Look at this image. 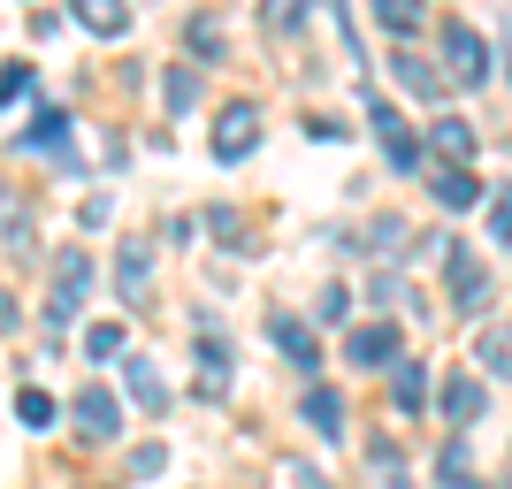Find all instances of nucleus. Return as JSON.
I'll use <instances>...</instances> for the list:
<instances>
[{
	"instance_id": "nucleus-7",
	"label": "nucleus",
	"mask_w": 512,
	"mask_h": 489,
	"mask_svg": "<svg viewBox=\"0 0 512 489\" xmlns=\"http://www.w3.org/2000/svg\"><path fill=\"white\" fill-rule=\"evenodd\" d=\"M115 291H123V306L153 298V245H115Z\"/></svg>"
},
{
	"instance_id": "nucleus-22",
	"label": "nucleus",
	"mask_w": 512,
	"mask_h": 489,
	"mask_svg": "<svg viewBox=\"0 0 512 489\" xmlns=\"http://www.w3.org/2000/svg\"><path fill=\"white\" fill-rule=\"evenodd\" d=\"M16 146H54V153H62V146H69V115H62V107H46L39 123L16 138Z\"/></svg>"
},
{
	"instance_id": "nucleus-24",
	"label": "nucleus",
	"mask_w": 512,
	"mask_h": 489,
	"mask_svg": "<svg viewBox=\"0 0 512 489\" xmlns=\"http://www.w3.org/2000/svg\"><path fill=\"white\" fill-rule=\"evenodd\" d=\"M161 100H169V115H184V107L199 100V69H169V77H161Z\"/></svg>"
},
{
	"instance_id": "nucleus-23",
	"label": "nucleus",
	"mask_w": 512,
	"mask_h": 489,
	"mask_svg": "<svg viewBox=\"0 0 512 489\" xmlns=\"http://www.w3.org/2000/svg\"><path fill=\"white\" fill-rule=\"evenodd\" d=\"M375 23L398 31V39H413V31H421V0H375Z\"/></svg>"
},
{
	"instance_id": "nucleus-26",
	"label": "nucleus",
	"mask_w": 512,
	"mask_h": 489,
	"mask_svg": "<svg viewBox=\"0 0 512 489\" xmlns=\"http://www.w3.org/2000/svg\"><path fill=\"white\" fill-rule=\"evenodd\" d=\"M16 421L23 428H46V421H54V398H46V390H23V398H16Z\"/></svg>"
},
{
	"instance_id": "nucleus-19",
	"label": "nucleus",
	"mask_w": 512,
	"mask_h": 489,
	"mask_svg": "<svg viewBox=\"0 0 512 489\" xmlns=\"http://www.w3.org/2000/svg\"><path fill=\"white\" fill-rule=\"evenodd\" d=\"M428 146L444 153V161H474V130H467V123H459V115H444V123L428 130Z\"/></svg>"
},
{
	"instance_id": "nucleus-31",
	"label": "nucleus",
	"mask_w": 512,
	"mask_h": 489,
	"mask_svg": "<svg viewBox=\"0 0 512 489\" xmlns=\"http://www.w3.org/2000/svg\"><path fill=\"white\" fill-rule=\"evenodd\" d=\"M192 46H199V54H207V62H214V54H222V31H214V23L199 16V23H192Z\"/></svg>"
},
{
	"instance_id": "nucleus-12",
	"label": "nucleus",
	"mask_w": 512,
	"mask_h": 489,
	"mask_svg": "<svg viewBox=\"0 0 512 489\" xmlns=\"http://www.w3.org/2000/svg\"><path fill=\"white\" fill-rule=\"evenodd\" d=\"M123 383H130V398L146 405V413H169V383H161L153 360H123Z\"/></svg>"
},
{
	"instance_id": "nucleus-32",
	"label": "nucleus",
	"mask_w": 512,
	"mask_h": 489,
	"mask_svg": "<svg viewBox=\"0 0 512 489\" xmlns=\"http://www.w3.org/2000/svg\"><path fill=\"white\" fill-rule=\"evenodd\" d=\"M130 474H161V444H138V451H130Z\"/></svg>"
},
{
	"instance_id": "nucleus-13",
	"label": "nucleus",
	"mask_w": 512,
	"mask_h": 489,
	"mask_svg": "<svg viewBox=\"0 0 512 489\" xmlns=\"http://www.w3.org/2000/svg\"><path fill=\"white\" fill-rule=\"evenodd\" d=\"M199 367H207V375H199V390H207V398H222V390H230V344L214 337V329H199Z\"/></svg>"
},
{
	"instance_id": "nucleus-21",
	"label": "nucleus",
	"mask_w": 512,
	"mask_h": 489,
	"mask_svg": "<svg viewBox=\"0 0 512 489\" xmlns=\"http://www.w3.org/2000/svg\"><path fill=\"white\" fill-rule=\"evenodd\" d=\"M260 23H268V39H291L306 31V0H260Z\"/></svg>"
},
{
	"instance_id": "nucleus-29",
	"label": "nucleus",
	"mask_w": 512,
	"mask_h": 489,
	"mask_svg": "<svg viewBox=\"0 0 512 489\" xmlns=\"http://www.w3.org/2000/svg\"><path fill=\"white\" fill-rule=\"evenodd\" d=\"M23 92H31V69L8 62V69H0V100H23Z\"/></svg>"
},
{
	"instance_id": "nucleus-17",
	"label": "nucleus",
	"mask_w": 512,
	"mask_h": 489,
	"mask_svg": "<svg viewBox=\"0 0 512 489\" xmlns=\"http://www.w3.org/2000/svg\"><path fill=\"white\" fill-rule=\"evenodd\" d=\"M398 375H390V398H398V413H421L428 405V375H421V360H390Z\"/></svg>"
},
{
	"instance_id": "nucleus-11",
	"label": "nucleus",
	"mask_w": 512,
	"mask_h": 489,
	"mask_svg": "<svg viewBox=\"0 0 512 489\" xmlns=\"http://www.w3.org/2000/svg\"><path fill=\"white\" fill-rule=\"evenodd\" d=\"M268 337H276V352L291 367H321V352H314V329H299L291 314H268Z\"/></svg>"
},
{
	"instance_id": "nucleus-27",
	"label": "nucleus",
	"mask_w": 512,
	"mask_h": 489,
	"mask_svg": "<svg viewBox=\"0 0 512 489\" xmlns=\"http://www.w3.org/2000/svg\"><path fill=\"white\" fill-rule=\"evenodd\" d=\"M490 245H512V184L490 199Z\"/></svg>"
},
{
	"instance_id": "nucleus-14",
	"label": "nucleus",
	"mask_w": 512,
	"mask_h": 489,
	"mask_svg": "<svg viewBox=\"0 0 512 489\" xmlns=\"http://www.w3.org/2000/svg\"><path fill=\"white\" fill-rule=\"evenodd\" d=\"M436 199H444V207H474V199H482V176H474L467 161H444V169H436Z\"/></svg>"
},
{
	"instance_id": "nucleus-20",
	"label": "nucleus",
	"mask_w": 512,
	"mask_h": 489,
	"mask_svg": "<svg viewBox=\"0 0 512 489\" xmlns=\"http://www.w3.org/2000/svg\"><path fill=\"white\" fill-rule=\"evenodd\" d=\"M390 69H398V85H406V92H421V100H436V92H444V69H428L421 54H398Z\"/></svg>"
},
{
	"instance_id": "nucleus-5",
	"label": "nucleus",
	"mask_w": 512,
	"mask_h": 489,
	"mask_svg": "<svg viewBox=\"0 0 512 489\" xmlns=\"http://www.w3.org/2000/svg\"><path fill=\"white\" fill-rule=\"evenodd\" d=\"M69 413H77V436H85V444H107V436L123 428V405H115V390H107V383H85Z\"/></svg>"
},
{
	"instance_id": "nucleus-4",
	"label": "nucleus",
	"mask_w": 512,
	"mask_h": 489,
	"mask_svg": "<svg viewBox=\"0 0 512 489\" xmlns=\"http://www.w3.org/2000/svg\"><path fill=\"white\" fill-rule=\"evenodd\" d=\"M253 146H260V107H253V100L222 107V123H214V161L230 169V161H245Z\"/></svg>"
},
{
	"instance_id": "nucleus-10",
	"label": "nucleus",
	"mask_w": 512,
	"mask_h": 489,
	"mask_svg": "<svg viewBox=\"0 0 512 489\" xmlns=\"http://www.w3.org/2000/svg\"><path fill=\"white\" fill-rule=\"evenodd\" d=\"M69 16L85 23L92 39H123V31H130V8H123V0H69Z\"/></svg>"
},
{
	"instance_id": "nucleus-1",
	"label": "nucleus",
	"mask_w": 512,
	"mask_h": 489,
	"mask_svg": "<svg viewBox=\"0 0 512 489\" xmlns=\"http://www.w3.org/2000/svg\"><path fill=\"white\" fill-rule=\"evenodd\" d=\"M85 291H92V253H85V245H69L62 268H54V291H46V329H62V321L85 314Z\"/></svg>"
},
{
	"instance_id": "nucleus-9",
	"label": "nucleus",
	"mask_w": 512,
	"mask_h": 489,
	"mask_svg": "<svg viewBox=\"0 0 512 489\" xmlns=\"http://www.w3.org/2000/svg\"><path fill=\"white\" fill-rule=\"evenodd\" d=\"M474 367H490V375L512 383V321H482L474 329Z\"/></svg>"
},
{
	"instance_id": "nucleus-33",
	"label": "nucleus",
	"mask_w": 512,
	"mask_h": 489,
	"mask_svg": "<svg viewBox=\"0 0 512 489\" xmlns=\"http://www.w3.org/2000/svg\"><path fill=\"white\" fill-rule=\"evenodd\" d=\"M207 230H214V237H230V245L245 237V230H237V214H230V207H214V214H207Z\"/></svg>"
},
{
	"instance_id": "nucleus-25",
	"label": "nucleus",
	"mask_w": 512,
	"mask_h": 489,
	"mask_svg": "<svg viewBox=\"0 0 512 489\" xmlns=\"http://www.w3.org/2000/svg\"><path fill=\"white\" fill-rule=\"evenodd\" d=\"M85 352H92V360H115V352H123V321H92V329H85Z\"/></svg>"
},
{
	"instance_id": "nucleus-8",
	"label": "nucleus",
	"mask_w": 512,
	"mask_h": 489,
	"mask_svg": "<svg viewBox=\"0 0 512 489\" xmlns=\"http://www.w3.org/2000/svg\"><path fill=\"white\" fill-rule=\"evenodd\" d=\"M344 360L352 367H390L398 360V329H390V321H360V329L344 337Z\"/></svg>"
},
{
	"instance_id": "nucleus-3",
	"label": "nucleus",
	"mask_w": 512,
	"mask_h": 489,
	"mask_svg": "<svg viewBox=\"0 0 512 489\" xmlns=\"http://www.w3.org/2000/svg\"><path fill=\"white\" fill-rule=\"evenodd\" d=\"M490 77V46L474 23H444V85H482Z\"/></svg>"
},
{
	"instance_id": "nucleus-2",
	"label": "nucleus",
	"mask_w": 512,
	"mask_h": 489,
	"mask_svg": "<svg viewBox=\"0 0 512 489\" xmlns=\"http://www.w3.org/2000/svg\"><path fill=\"white\" fill-rule=\"evenodd\" d=\"M436 245H444V283H451V306H459V314H482V298H490V276H482L474 245H459V237H436Z\"/></svg>"
},
{
	"instance_id": "nucleus-30",
	"label": "nucleus",
	"mask_w": 512,
	"mask_h": 489,
	"mask_svg": "<svg viewBox=\"0 0 512 489\" xmlns=\"http://www.w3.org/2000/svg\"><path fill=\"white\" fill-rule=\"evenodd\" d=\"M344 306H352V298H344V283H329V291H321V306H314V321H344Z\"/></svg>"
},
{
	"instance_id": "nucleus-16",
	"label": "nucleus",
	"mask_w": 512,
	"mask_h": 489,
	"mask_svg": "<svg viewBox=\"0 0 512 489\" xmlns=\"http://www.w3.org/2000/svg\"><path fill=\"white\" fill-rule=\"evenodd\" d=\"M306 428H314V436H344V398L329 383L306 390Z\"/></svg>"
},
{
	"instance_id": "nucleus-18",
	"label": "nucleus",
	"mask_w": 512,
	"mask_h": 489,
	"mask_svg": "<svg viewBox=\"0 0 512 489\" xmlns=\"http://www.w3.org/2000/svg\"><path fill=\"white\" fill-rule=\"evenodd\" d=\"M436 474H444V489H482L474 482V459H467V428L444 444V459H436Z\"/></svg>"
},
{
	"instance_id": "nucleus-28",
	"label": "nucleus",
	"mask_w": 512,
	"mask_h": 489,
	"mask_svg": "<svg viewBox=\"0 0 512 489\" xmlns=\"http://www.w3.org/2000/svg\"><path fill=\"white\" fill-rule=\"evenodd\" d=\"M398 237H406V222H398V214H383V222H375V253L398 260Z\"/></svg>"
},
{
	"instance_id": "nucleus-6",
	"label": "nucleus",
	"mask_w": 512,
	"mask_h": 489,
	"mask_svg": "<svg viewBox=\"0 0 512 489\" xmlns=\"http://www.w3.org/2000/svg\"><path fill=\"white\" fill-rule=\"evenodd\" d=\"M367 123H375V138H383L390 169H421V146H413L406 115H398V107H390V100H375V107H367Z\"/></svg>"
},
{
	"instance_id": "nucleus-15",
	"label": "nucleus",
	"mask_w": 512,
	"mask_h": 489,
	"mask_svg": "<svg viewBox=\"0 0 512 489\" xmlns=\"http://www.w3.org/2000/svg\"><path fill=\"white\" fill-rule=\"evenodd\" d=\"M482 405H490V390L474 383V375H451V383H444V413H451L459 428H467V421H482Z\"/></svg>"
}]
</instances>
